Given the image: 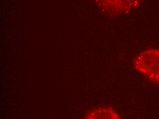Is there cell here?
Listing matches in <instances>:
<instances>
[{"mask_svg":"<svg viewBox=\"0 0 159 119\" xmlns=\"http://www.w3.org/2000/svg\"><path fill=\"white\" fill-rule=\"evenodd\" d=\"M133 66L148 80L159 85V50L151 48L142 51L134 58Z\"/></svg>","mask_w":159,"mask_h":119,"instance_id":"obj_1","label":"cell"},{"mask_svg":"<svg viewBox=\"0 0 159 119\" xmlns=\"http://www.w3.org/2000/svg\"><path fill=\"white\" fill-rule=\"evenodd\" d=\"M104 11L109 16L117 17L131 11L139 3L140 0H101Z\"/></svg>","mask_w":159,"mask_h":119,"instance_id":"obj_2","label":"cell"},{"mask_svg":"<svg viewBox=\"0 0 159 119\" xmlns=\"http://www.w3.org/2000/svg\"><path fill=\"white\" fill-rule=\"evenodd\" d=\"M85 118L119 119L120 116L112 107H99L88 111L85 115Z\"/></svg>","mask_w":159,"mask_h":119,"instance_id":"obj_3","label":"cell"}]
</instances>
